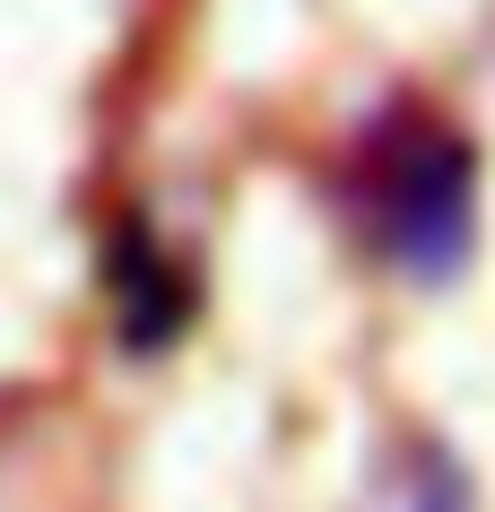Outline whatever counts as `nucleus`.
<instances>
[{
    "instance_id": "f257e3e1",
    "label": "nucleus",
    "mask_w": 495,
    "mask_h": 512,
    "mask_svg": "<svg viewBox=\"0 0 495 512\" xmlns=\"http://www.w3.org/2000/svg\"><path fill=\"white\" fill-rule=\"evenodd\" d=\"M348 200L365 217V243L391 270L417 278V287H443L469 261V235H478V157L435 113H391L365 139Z\"/></svg>"
},
{
    "instance_id": "f03ea898",
    "label": "nucleus",
    "mask_w": 495,
    "mask_h": 512,
    "mask_svg": "<svg viewBox=\"0 0 495 512\" xmlns=\"http://www.w3.org/2000/svg\"><path fill=\"white\" fill-rule=\"evenodd\" d=\"M113 304H122L131 348H157V339H174V322L192 313V278L174 270V252H165L157 235L122 226V243H113Z\"/></svg>"
},
{
    "instance_id": "7ed1b4c3",
    "label": "nucleus",
    "mask_w": 495,
    "mask_h": 512,
    "mask_svg": "<svg viewBox=\"0 0 495 512\" xmlns=\"http://www.w3.org/2000/svg\"><path fill=\"white\" fill-rule=\"evenodd\" d=\"M383 512H478L469 504V478H461V460L443 452V443H417L400 469H391V495Z\"/></svg>"
}]
</instances>
